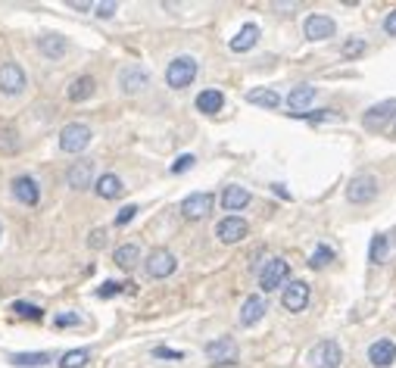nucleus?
<instances>
[{"label": "nucleus", "instance_id": "obj_1", "mask_svg": "<svg viewBox=\"0 0 396 368\" xmlns=\"http://www.w3.org/2000/svg\"><path fill=\"white\" fill-rule=\"evenodd\" d=\"M197 78V59L193 57H178V59H172L169 63V69H166V84L169 88H187V84Z\"/></svg>", "mask_w": 396, "mask_h": 368}, {"label": "nucleus", "instance_id": "obj_2", "mask_svg": "<svg viewBox=\"0 0 396 368\" xmlns=\"http://www.w3.org/2000/svg\"><path fill=\"white\" fill-rule=\"evenodd\" d=\"M340 362H344V353L334 340H321L309 350V368H340Z\"/></svg>", "mask_w": 396, "mask_h": 368}, {"label": "nucleus", "instance_id": "obj_3", "mask_svg": "<svg viewBox=\"0 0 396 368\" xmlns=\"http://www.w3.org/2000/svg\"><path fill=\"white\" fill-rule=\"evenodd\" d=\"M206 359H210V365H234L240 356L237 350V340L234 337H216L212 344H206Z\"/></svg>", "mask_w": 396, "mask_h": 368}, {"label": "nucleus", "instance_id": "obj_4", "mask_svg": "<svg viewBox=\"0 0 396 368\" xmlns=\"http://www.w3.org/2000/svg\"><path fill=\"white\" fill-rule=\"evenodd\" d=\"M91 128L88 125H82V122H72V125H66L63 131H59V147H63L66 153H82L85 147L91 144Z\"/></svg>", "mask_w": 396, "mask_h": 368}, {"label": "nucleus", "instance_id": "obj_5", "mask_svg": "<svg viewBox=\"0 0 396 368\" xmlns=\"http://www.w3.org/2000/svg\"><path fill=\"white\" fill-rule=\"evenodd\" d=\"M374 197H378V178L374 175H355L346 184V200L350 203H372Z\"/></svg>", "mask_w": 396, "mask_h": 368}, {"label": "nucleus", "instance_id": "obj_6", "mask_svg": "<svg viewBox=\"0 0 396 368\" xmlns=\"http://www.w3.org/2000/svg\"><path fill=\"white\" fill-rule=\"evenodd\" d=\"M287 263L284 259H268L265 263V269L259 272V287H263V293H272V290H278L281 284H284V278H287Z\"/></svg>", "mask_w": 396, "mask_h": 368}, {"label": "nucleus", "instance_id": "obj_7", "mask_svg": "<svg viewBox=\"0 0 396 368\" xmlns=\"http://www.w3.org/2000/svg\"><path fill=\"white\" fill-rule=\"evenodd\" d=\"M334 31H337V22H334L331 16H321V13H312V16L306 19V25H303V35L309 38V41L334 38Z\"/></svg>", "mask_w": 396, "mask_h": 368}, {"label": "nucleus", "instance_id": "obj_8", "mask_svg": "<svg viewBox=\"0 0 396 368\" xmlns=\"http://www.w3.org/2000/svg\"><path fill=\"white\" fill-rule=\"evenodd\" d=\"M396 116V97L390 100H381V103H374L372 110H365V116H362V125L365 128H384L387 122Z\"/></svg>", "mask_w": 396, "mask_h": 368}, {"label": "nucleus", "instance_id": "obj_9", "mask_svg": "<svg viewBox=\"0 0 396 368\" xmlns=\"http://www.w3.org/2000/svg\"><path fill=\"white\" fill-rule=\"evenodd\" d=\"M306 303H309V284L306 281H291L284 287V293H281V306L287 312H303Z\"/></svg>", "mask_w": 396, "mask_h": 368}, {"label": "nucleus", "instance_id": "obj_10", "mask_svg": "<svg viewBox=\"0 0 396 368\" xmlns=\"http://www.w3.org/2000/svg\"><path fill=\"white\" fill-rule=\"evenodd\" d=\"M212 193H191V197L181 203V212H184V219H191V222H200V219H206L212 212Z\"/></svg>", "mask_w": 396, "mask_h": 368}, {"label": "nucleus", "instance_id": "obj_11", "mask_svg": "<svg viewBox=\"0 0 396 368\" xmlns=\"http://www.w3.org/2000/svg\"><path fill=\"white\" fill-rule=\"evenodd\" d=\"M175 269H178V259L169 250H153L147 256V275L150 278H169Z\"/></svg>", "mask_w": 396, "mask_h": 368}, {"label": "nucleus", "instance_id": "obj_12", "mask_svg": "<svg viewBox=\"0 0 396 368\" xmlns=\"http://www.w3.org/2000/svg\"><path fill=\"white\" fill-rule=\"evenodd\" d=\"M315 103V88L312 84H300V88H293L287 94V110H291V116L303 119L309 116V106Z\"/></svg>", "mask_w": 396, "mask_h": 368}, {"label": "nucleus", "instance_id": "obj_13", "mask_svg": "<svg viewBox=\"0 0 396 368\" xmlns=\"http://www.w3.org/2000/svg\"><path fill=\"white\" fill-rule=\"evenodd\" d=\"M0 91L3 94H22L25 91V72L19 63H3L0 66Z\"/></svg>", "mask_w": 396, "mask_h": 368}, {"label": "nucleus", "instance_id": "obj_14", "mask_svg": "<svg viewBox=\"0 0 396 368\" xmlns=\"http://www.w3.org/2000/svg\"><path fill=\"white\" fill-rule=\"evenodd\" d=\"M368 362H372L374 368H390L396 362V344L390 337L374 340V344L368 346Z\"/></svg>", "mask_w": 396, "mask_h": 368}, {"label": "nucleus", "instance_id": "obj_15", "mask_svg": "<svg viewBox=\"0 0 396 368\" xmlns=\"http://www.w3.org/2000/svg\"><path fill=\"white\" fill-rule=\"evenodd\" d=\"M247 222L240 216H228V219H221L219 222V228H216V234H219V240L221 244H237V240H244L247 237Z\"/></svg>", "mask_w": 396, "mask_h": 368}, {"label": "nucleus", "instance_id": "obj_16", "mask_svg": "<svg viewBox=\"0 0 396 368\" xmlns=\"http://www.w3.org/2000/svg\"><path fill=\"white\" fill-rule=\"evenodd\" d=\"M119 84H122L125 94H140L150 84V75H147L140 66H125V69L119 72Z\"/></svg>", "mask_w": 396, "mask_h": 368}, {"label": "nucleus", "instance_id": "obj_17", "mask_svg": "<svg viewBox=\"0 0 396 368\" xmlns=\"http://www.w3.org/2000/svg\"><path fill=\"white\" fill-rule=\"evenodd\" d=\"M66 182H69V187H75V191L91 187V182H94V163H91V159H78V163H72L69 172H66Z\"/></svg>", "mask_w": 396, "mask_h": 368}, {"label": "nucleus", "instance_id": "obj_18", "mask_svg": "<svg viewBox=\"0 0 396 368\" xmlns=\"http://www.w3.org/2000/svg\"><path fill=\"white\" fill-rule=\"evenodd\" d=\"M13 193H16V200L19 203H25V206H35L38 200H41V187H38V182L35 178H29V175L13 178Z\"/></svg>", "mask_w": 396, "mask_h": 368}, {"label": "nucleus", "instance_id": "obj_19", "mask_svg": "<svg viewBox=\"0 0 396 368\" xmlns=\"http://www.w3.org/2000/svg\"><path fill=\"white\" fill-rule=\"evenodd\" d=\"M268 312V303L265 297H247L244 306H240V325L244 327H253Z\"/></svg>", "mask_w": 396, "mask_h": 368}, {"label": "nucleus", "instance_id": "obj_20", "mask_svg": "<svg viewBox=\"0 0 396 368\" xmlns=\"http://www.w3.org/2000/svg\"><path fill=\"white\" fill-rule=\"evenodd\" d=\"M259 41V25H253V22H247L244 29L237 31V35L231 38V50L234 53H247V50H253Z\"/></svg>", "mask_w": 396, "mask_h": 368}, {"label": "nucleus", "instance_id": "obj_21", "mask_svg": "<svg viewBox=\"0 0 396 368\" xmlns=\"http://www.w3.org/2000/svg\"><path fill=\"white\" fill-rule=\"evenodd\" d=\"M250 200H253L250 191H247V187H237V184L225 187V193H221V206H225L228 212H240L247 203H250Z\"/></svg>", "mask_w": 396, "mask_h": 368}, {"label": "nucleus", "instance_id": "obj_22", "mask_svg": "<svg viewBox=\"0 0 396 368\" xmlns=\"http://www.w3.org/2000/svg\"><path fill=\"white\" fill-rule=\"evenodd\" d=\"M221 106H225V94H221V91L210 88V91H200V94H197V110H200V112H206V116L219 112Z\"/></svg>", "mask_w": 396, "mask_h": 368}, {"label": "nucleus", "instance_id": "obj_23", "mask_svg": "<svg viewBox=\"0 0 396 368\" xmlns=\"http://www.w3.org/2000/svg\"><path fill=\"white\" fill-rule=\"evenodd\" d=\"M38 47H41V53H44L47 59H59V57H66V50H69L66 38H59V35H44V38H38Z\"/></svg>", "mask_w": 396, "mask_h": 368}, {"label": "nucleus", "instance_id": "obj_24", "mask_svg": "<svg viewBox=\"0 0 396 368\" xmlns=\"http://www.w3.org/2000/svg\"><path fill=\"white\" fill-rule=\"evenodd\" d=\"M94 191H97L103 200H116L125 187H122V178L119 175H100L97 182H94Z\"/></svg>", "mask_w": 396, "mask_h": 368}, {"label": "nucleus", "instance_id": "obj_25", "mask_svg": "<svg viewBox=\"0 0 396 368\" xmlns=\"http://www.w3.org/2000/svg\"><path fill=\"white\" fill-rule=\"evenodd\" d=\"M138 263H140V246L138 244H125V246H119L116 250V265L119 269L131 272Z\"/></svg>", "mask_w": 396, "mask_h": 368}, {"label": "nucleus", "instance_id": "obj_26", "mask_svg": "<svg viewBox=\"0 0 396 368\" xmlns=\"http://www.w3.org/2000/svg\"><path fill=\"white\" fill-rule=\"evenodd\" d=\"M247 100H250V103H256V106H265V110H274V106L281 103V97L272 88H253L250 94H247Z\"/></svg>", "mask_w": 396, "mask_h": 368}, {"label": "nucleus", "instance_id": "obj_27", "mask_svg": "<svg viewBox=\"0 0 396 368\" xmlns=\"http://www.w3.org/2000/svg\"><path fill=\"white\" fill-rule=\"evenodd\" d=\"M10 362L13 365H22V368H38V365L50 362V353H13Z\"/></svg>", "mask_w": 396, "mask_h": 368}, {"label": "nucleus", "instance_id": "obj_28", "mask_svg": "<svg viewBox=\"0 0 396 368\" xmlns=\"http://www.w3.org/2000/svg\"><path fill=\"white\" fill-rule=\"evenodd\" d=\"M91 94H94V78H91V75H82V78H75V82H72V88H69V100L82 103V100H88Z\"/></svg>", "mask_w": 396, "mask_h": 368}, {"label": "nucleus", "instance_id": "obj_29", "mask_svg": "<svg viewBox=\"0 0 396 368\" xmlns=\"http://www.w3.org/2000/svg\"><path fill=\"white\" fill-rule=\"evenodd\" d=\"M88 362H91L88 350H69V353H63V359H59V368H85Z\"/></svg>", "mask_w": 396, "mask_h": 368}, {"label": "nucleus", "instance_id": "obj_30", "mask_svg": "<svg viewBox=\"0 0 396 368\" xmlns=\"http://www.w3.org/2000/svg\"><path fill=\"white\" fill-rule=\"evenodd\" d=\"M387 259V234H374L372 237V250H368V263L381 265Z\"/></svg>", "mask_w": 396, "mask_h": 368}, {"label": "nucleus", "instance_id": "obj_31", "mask_svg": "<svg viewBox=\"0 0 396 368\" xmlns=\"http://www.w3.org/2000/svg\"><path fill=\"white\" fill-rule=\"evenodd\" d=\"M328 263H334V250L331 246H325V244H318L315 246V253L309 256V265H312V269H321V265H328Z\"/></svg>", "mask_w": 396, "mask_h": 368}, {"label": "nucleus", "instance_id": "obj_32", "mask_svg": "<svg viewBox=\"0 0 396 368\" xmlns=\"http://www.w3.org/2000/svg\"><path fill=\"white\" fill-rule=\"evenodd\" d=\"M13 312H16L19 318H41L44 312H41V306H35V303H25V300H16V303H13Z\"/></svg>", "mask_w": 396, "mask_h": 368}, {"label": "nucleus", "instance_id": "obj_33", "mask_svg": "<svg viewBox=\"0 0 396 368\" xmlns=\"http://www.w3.org/2000/svg\"><path fill=\"white\" fill-rule=\"evenodd\" d=\"M0 150L3 153H16L19 150V140H16V131L13 128H0Z\"/></svg>", "mask_w": 396, "mask_h": 368}, {"label": "nucleus", "instance_id": "obj_34", "mask_svg": "<svg viewBox=\"0 0 396 368\" xmlns=\"http://www.w3.org/2000/svg\"><path fill=\"white\" fill-rule=\"evenodd\" d=\"M340 53H344L346 59L359 57V53H365V41H362V38H350V41L344 44V50H340Z\"/></svg>", "mask_w": 396, "mask_h": 368}, {"label": "nucleus", "instance_id": "obj_35", "mask_svg": "<svg viewBox=\"0 0 396 368\" xmlns=\"http://www.w3.org/2000/svg\"><path fill=\"white\" fill-rule=\"evenodd\" d=\"M125 287H131V284H119V281H106V284L97 290V297H116V293H122Z\"/></svg>", "mask_w": 396, "mask_h": 368}, {"label": "nucleus", "instance_id": "obj_36", "mask_svg": "<svg viewBox=\"0 0 396 368\" xmlns=\"http://www.w3.org/2000/svg\"><path fill=\"white\" fill-rule=\"evenodd\" d=\"M94 10H97V13H94V16H100V19H110L112 13L119 10V3H116V0H103V3H97V6H94Z\"/></svg>", "mask_w": 396, "mask_h": 368}, {"label": "nucleus", "instance_id": "obj_37", "mask_svg": "<svg viewBox=\"0 0 396 368\" xmlns=\"http://www.w3.org/2000/svg\"><path fill=\"white\" fill-rule=\"evenodd\" d=\"M78 322H82V318H78L75 312H63V316L53 318V325H57V327H75Z\"/></svg>", "mask_w": 396, "mask_h": 368}, {"label": "nucleus", "instance_id": "obj_38", "mask_svg": "<svg viewBox=\"0 0 396 368\" xmlns=\"http://www.w3.org/2000/svg\"><path fill=\"white\" fill-rule=\"evenodd\" d=\"M193 163H197V159H193L191 153H184V156H178V159H175V165H172V172H175V175H181V172H187Z\"/></svg>", "mask_w": 396, "mask_h": 368}, {"label": "nucleus", "instance_id": "obj_39", "mask_svg": "<svg viewBox=\"0 0 396 368\" xmlns=\"http://www.w3.org/2000/svg\"><path fill=\"white\" fill-rule=\"evenodd\" d=\"M134 216H138V206H122V209H119V216H116V225H129Z\"/></svg>", "mask_w": 396, "mask_h": 368}, {"label": "nucleus", "instance_id": "obj_40", "mask_svg": "<svg viewBox=\"0 0 396 368\" xmlns=\"http://www.w3.org/2000/svg\"><path fill=\"white\" fill-rule=\"evenodd\" d=\"M153 356H156V359H184V353L169 350V346H156V350H153Z\"/></svg>", "mask_w": 396, "mask_h": 368}, {"label": "nucleus", "instance_id": "obj_41", "mask_svg": "<svg viewBox=\"0 0 396 368\" xmlns=\"http://www.w3.org/2000/svg\"><path fill=\"white\" fill-rule=\"evenodd\" d=\"M88 244L94 246V250H100V246L106 244V231L103 228H97V231H91V237H88Z\"/></svg>", "mask_w": 396, "mask_h": 368}, {"label": "nucleus", "instance_id": "obj_42", "mask_svg": "<svg viewBox=\"0 0 396 368\" xmlns=\"http://www.w3.org/2000/svg\"><path fill=\"white\" fill-rule=\"evenodd\" d=\"M384 31H387V35H396V10L384 19Z\"/></svg>", "mask_w": 396, "mask_h": 368}]
</instances>
